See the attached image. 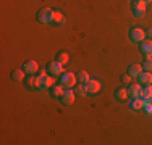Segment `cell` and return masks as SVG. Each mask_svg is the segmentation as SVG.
Returning <instances> with one entry per match:
<instances>
[{
  "label": "cell",
  "mask_w": 152,
  "mask_h": 145,
  "mask_svg": "<svg viewBox=\"0 0 152 145\" xmlns=\"http://www.w3.org/2000/svg\"><path fill=\"white\" fill-rule=\"evenodd\" d=\"M76 79H78V76H75L73 72H63L60 78V84L65 87V89H71L75 84H76Z\"/></svg>",
  "instance_id": "6da1fadb"
},
{
  "label": "cell",
  "mask_w": 152,
  "mask_h": 145,
  "mask_svg": "<svg viewBox=\"0 0 152 145\" xmlns=\"http://www.w3.org/2000/svg\"><path fill=\"white\" fill-rule=\"evenodd\" d=\"M37 20L39 23L42 24H49V23H53V10L50 8H42L37 14Z\"/></svg>",
  "instance_id": "7a4b0ae2"
},
{
  "label": "cell",
  "mask_w": 152,
  "mask_h": 145,
  "mask_svg": "<svg viewBox=\"0 0 152 145\" xmlns=\"http://www.w3.org/2000/svg\"><path fill=\"white\" fill-rule=\"evenodd\" d=\"M129 37H131V41L134 44H141L142 41H146V32H144L141 28H134V29H131V32H129Z\"/></svg>",
  "instance_id": "3957f363"
},
{
  "label": "cell",
  "mask_w": 152,
  "mask_h": 145,
  "mask_svg": "<svg viewBox=\"0 0 152 145\" xmlns=\"http://www.w3.org/2000/svg\"><path fill=\"white\" fill-rule=\"evenodd\" d=\"M146 7H147L146 2H142V0H136V2L133 3V12H134V16L136 18H142L144 14H146Z\"/></svg>",
  "instance_id": "277c9868"
},
{
  "label": "cell",
  "mask_w": 152,
  "mask_h": 145,
  "mask_svg": "<svg viewBox=\"0 0 152 145\" xmlns=\"http://www.w3.org/2000/svg\"><path fill=\"white\" fill-rule=\"evenodd\" d=\"M63 66L65 65H61L60 61H52V63L49 65V72L50 76H61L63 74Z\"/></svg>",
  "instance_id": "5b68a950"
},
{
  "label": "cell",
  "mask_w": 152,
  "mask_h": 145,
  "mask_svg": "<svg viewBox=\"0 0 152 145\" xmlns=\"http://www.w3.org/2000/svg\"><path fill=\"white\" fill-rule=\"evenodd\" d=\"M86 87H88V94H99L100 92V82L96 81V79H89L86 82Z\"/></svg>",
  "instance_id": "8992f818"
},
{
  "label": "cell",
  "mask_w": 152,
  "mask_h": 145,
  "mask_svg": "<svg viewBox=\"0 0 152 145\" xmlns=\"http://www.w3.org/2000/svg\"><path fill=\"white\" fill-rule=\"evenodd\" d=\"M24 71H26V74H31V76H34L36 72L39 71V63H37V61H34V60L28 61V63L24 65Z\"/></svg>",
  "instance_id": "52a82bcc"
},
{
  "label": "cell",
  "mask_w": 152,
  "mask_h": 145,
  "mask_svg": "<svg viewBox=\"0 0 152 145\" xmlns=\"http://www.w3.org/2000/svg\"><path fill=\"white\" fill-rule=\"evenodd\" d=\"M129 108H131V110H142L144 108V99L142 97H131Z\"/></svg>",
  "instance_id": "ba28073f"
},
{
  "label": "cell",
  "mask_w": 152,
  "mask_h": 145,
  "mask_svg": "<svg viewBox=\"0 0 152 145\" xmlns=\"http://www.w3.org/2000/svg\"><path fill=\"white\" fill-rule=\"evenodd\" d=\"M75 90H70V89H66L63 92V95H61V102H63L65 105H71L75 102Z\"/></svg>",
  "instance_id": "9c48e42d"
},
{
  "label": "cell",
  "mask_w": 152,
  "mask_h": 145,
  "mask_svg": "<svg viewBox=\"0 0 152 145\" xmlns=\"http://www.w3.org/2000/svg\"><path fill=\"white\" fill-rule=\"evenodd\" d=\"M141 50L146 55V58H152V41H142L141 42Z\"/></svg>",
  "instance_id": "30bf717a"
},
{
  "label": "cell",
  "mask_w": 152,
  "mask_h": 145,
  "mask_svg": "<svg viewBox=\"0 0 152 145\" xmlns=\"http://www.w3.org/2000/svg\"><path fill=\"white\" fill-rule=\"evenodd\" d=\"M137 79H139V84H152V72L151 71H142L139 76H137Z\"/></svg>",
  "instance_id": "8fae6325"
},
{
  "label": "cell",
  "mask_w": 152,
  "mask_h": 145,
  "mask_svg": "<svg viewBox=\"0 0 152 145\" xmlns=\"http://www.w3.org/2000/svg\"><path fill=\"white\" fill-rule=\"evenodd\" d=\"M144 70H142V65H139V63H134V65H131L129 66V70H128V74L131 76V78H137V76L141 74Z\"/></svg>",
  "instance_id": "7c38bea8"
},
{
  "label": "cell",
  "mask_w": 152,
  "mask_h": 145,
  "mask_svg": "<svg viewBox=\"0 0 152 145\" xmlns=\"http://www.w3.org/2000/svg\"><path fill=\"white\" fill-rule=\"evenodd\" d=\"M42 79H44V78H41V76H36V78H31L29 81H28V84H29L31 87H34V89L42 90Z\"/></svg>",
  "instance_id": "4fadbf2b"
},
{
  "label": "cell",
  "mask_w": 152,
  "mask_h": 145,
  "mask_svg": "<svg viewBox=\"0 0 152 145\" xmlns=\"http://www.w3.org/2000/svg\"><path fill=\"white\" fill-rule=\"evenodd\" d=\"M128 90H129V97H141L142 87H141V84H131Z\"/></svg>",
  "instance_id": "5bb4252c"
},
{
  "label": "cell",
  "mask_w": 152,
  "mask_h": 145,
  "mask_svg": "<svg viewBox=\"0 0 152 145\" xmlns=\"http://www.w3.org/2000/svg\"><path fill=\"white\" fill-rule=\"evenodd\" d=\"M141 97H142L144 100L152 102V84H147L146 87H144L142 92H141Z\"/></svg>",
  "instance_id": "9a60e30c"
},
{
  "label": "cell",
  "mask_w": 152,
  "mask_h": 145,
  "mask_svg": "<svg viewBox=\"0 0 152 145\" xmlns=\"http://www.w3.org/2000/svg\"><path fill=\"white\" fill-rule=\"evenodd\" d=\"M53 84H55V78L45 76V78L42 79V90H47V89H50V87H53Z\"/></svg>",
  "instance_id": "2e32d148"
},
{
  "label": "cell",
  "mask_w": 152,
  "mask_h": 145,
  "mask_svg": "<svg viewBox=\"0 0 152 145\" xmlns=\"http://www.w3.org/2000/svg\"><path fill=\"white\" fill-rule=\"evenodd\" d=\"M75 94L76 95H79V97H84V95H88V87H86L84 82H81L79 86H76V90H75Z\"/></svg>",
  "instance_id": "e0dca14e"
},
{
  "label": "cell",
  "mask_w": 152,
  "mask_h": 145,
  "mask_svg": "<svg viewBox=\"0 0 152 145\" xmlns=\"http://www.w3.org/2000/svg\"><path fill=\"white\" fill-rule=\"evenodd\" d=\"M24 76H26V71H23V70H16V71H13L12 78H13V81L21 82V81L24 79Z\"/></svg>",
  "instance_id": "ac0fdd59"
},
{
  "label": "cell",
  "mask_w": 152,
  "mask_h": 145,
  "mask_svg": "<svg viewBox=\"0 0 152 145\" xmlns=\"http://www.w3.org/2000/svg\"><path fill=\"white\" fill-rule=\"evenodd\" d=\"M117 99H118V100H126V99H129V90H128V89H118V90H117Z\"/></svg>",
  "instance_id": "d6986e66"
},
{
  "label": "cell",
  "mask_w": 152,
  "mask_h": 145,
  "mask_svg": "<svg viewBox=\"0 0 152 145\" xmlns=\"http://www.w3.org/2000/svg\"><path fill=\"white\" fill-rule=\"evenodd\" d=\"M65 16H63V13L61 12H53V23H57V24H65Z\"/></svg>",
  "instance_id": "ffe728a7"
},
{
  "label": "cell",
  "mask_w": 152,
  "mask_h": 145,
  "mask_svg": "<svg viewBox=\"0 0 152 145\" xmlns=\"http://www.w3.org/2000/svg\"><path fill=\"white\" fill-rule=\"evenodd\" d=\"M52 92H53V95H55V97H61V95H63V92H65V87L61 84L60 86H53Z\"/></svg>",
  "instance_id": "44dd1931"
},
{
  "label": "cell",
  "mask_w": 152,
  "mask_h": 145,
  "mask_svg": "<svg viewBox=\"0 0 152 145\" xmlns=\"http://www.w3.org/2000/svg\"><path fill=\"white\" fill-rule=\"evenodd\" d=\"M76 76H78V79H79L81 82H84V84L89 81V74H88V71H79Z\"/></svg>",
  "instance_id": "7402d4cb"
},
{
  "label": "cell",
  "mask_w": 152,
  "mask_h": 145,
  "mask_svg": "<svg viewBox=\"0 0 152 145\" xmlns=\"http://www.w3.org/2000/svg\"><path fill=\"white\" fill-rule=\"evenodd\" d=\"M68 60H70V57H68V53H65V52H61L58 55V58H57V61H60L61 65H66Z\"/></svg>",
  "instance_id": "603a6c76"
},
{
  "label": "cell",
  "mask_w": 152,
  "mask_h": 145,
  "mask_svg": "<svg viewBox=\"0 0 152 145\" xmlns=\"http://www.w3.org/2000/svg\"><path fill=\"white\" fill-rule=\"evenodd\" d=\"M142 70L152 72V58H146V61L142 63Z\"/></svg>",
  "instance_id": "cb8c5ba5"
},
{
  "label": "cell",
  "mask_w": 152,
  "mask_h": 145,
  "mask_svg": "<svg viewBox=\"0 0 152 145\" xmlns=\"http://www.w3.org/2000/svg\"><path fill=\"white\" fill-rule=\"evenodd\" d=\"M144 111H146V115H152V103H147V105H144V108H142Z\"/></svg>",
  "instance_id": "d4e9b609"
},
{
  "label": "cell",
  "mask_w": 152,
  "mask_h": 145,
  "mask_svg": "<svg viewBox=\"0 0 152 145\" xmlns=\"http://www.w3.org/2000/svg\"><path fill=\"white\" fill-rule=\"evenodd\" d=\"M131 76H129V74H125V76H121V81L123 82H125V84H129V82H131Z\"/></svg>",
  "instance_id": "484cf974"
},
{
  "label": "cell",
  "mask_w": 152,
  "mask_h": 145,
  "mask_svg": "<svg viewBox=\"0 0 152 145\" xmlns=\"http://www.w3.org/2000/svg\"><path fill=\"white\" fill-rule=\"evenodd\" d=\"M39 76H41V78H45V76H47V71H44V70H42L41 72H39Z\"/></svg>",
  "instance_id": "4316f807"
},
{
  "label": "cell",
  "mask_w": 152,
  "mask_h": 145,
  "mask_svg": "<svg viewBox=\"0 0 152 145\" xmlns=\"http://www.w3.org/2000/svg\"><path fill=\"white\" fill-rule=\"evenodd\" d=\"M147 36H149V37L152 39V26H151L149 29H147Z\"/></svg>",
  "instance_id": "83f0119b"
},
{
  "label": "cell",
  "mask_w": 152,
  "mask_h": 145,
  "mask_svg": "<svg viewBox=\"0 0 152 145\" xmlns=\"http://www.w3.org/2000/svg\"><path fill=\"white\" fill-rule=\"evenodd\" d=\"M142 2H146V3H151V2H152V0H142Z\"/></svg>",
  "instance_id": "f1b7e54d"
}]
</instances>
